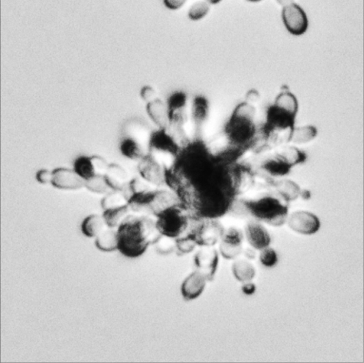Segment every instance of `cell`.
<instances>
[{"label":"cell","mask_w":364,"mask_h":363,"mask_svg":"<svg viewBox=\"0 0 364 363\" xmlns=\"http://www.w3.org/2000/svg\"><path fill=\"white\" fill-rule=\"evenodd\" d=\"M231 164L199 140L190 141L167 168L165 185L189 218L215 219L231 209L239 195Z\"/></svg>","instance_id":"cell-1"},{"label":"cell","mask_w":364,"mask_h":363,"mask_svg":"<svg viewBox=\"0 0 364 363\" xmlns=\"http://www.w3.org/2000/svg\"><path fill=\"white\" fill-rule=\"evenodd\" d=\"M256 110L254 105L244 103L234 111L225 127V135L229 145L228 150L238 157L250 148L256 138Z\"/></svg>","instance_id":"cell-2"},{"label":"cell","mask_w":364,"mask_h":363,"mask_svg":"<svg viewBox=\"0 0 364 363\" xmlns=\"http://www.w3.org/2000/svg\"><path fill=\"white\" fill-rule=\"evenodd\" d=\"M152 221L145 217L129 216L121 224L118 235V249L126 257L136 258L144 253L149 245L146 231Z\"/></svg>","instance_id":"cell-3"},{"label":"cell","mask_w":364,"mask_h":363,"mask_svg":"<svg viewBox=\"0 0 364 363\" xmlns=\"http://www.w3.org/2000/svg\"><path fill=\"white\" fill-rule=\"evenodd\" d=\"M188 105L187 95L182 91L172 93L167 103L169 118L167 129L182 146L190 142L187 129L189 121Z\"/></svg>","instance_id":"cell-4"},{"label":"cell","mask_w":364,"mask_h":363,"mask_svg":"<svg viewBox=\"0 0 364 363\" xmlns=\"http://www.w3.org/2000/svg\"><path fill=\"white\" fill-rule=\"evenodd\" d=\"M179 203L177 196L169 190L153 188L131 196L128 204L133 212H152L158 215L164 209Z\"/></svg>","instance_id":"cell-5"},{"label":"cell","mask_w":364,"mask_h":363,"mask_svg":"<svg viewBox=\"0 0 364 363\" xmlns=\"http://www.w3.org/2000/svg\"><path fill=\"white\" fill-rule=\"evenodd\" d=\"M243 204L254 217L272 225H282L287 218V206L271 196L247 200Z\"/></svg>","instance_id":"cell-6"},{"label":"cell","mask_w":364,"mask_h":363,"mask_svg":"<svg viewBox=\"0 0 364 363\" xmlns=\"http://www.w3.org/2000/svg\"><path fill=\"white\" fill-rule=\"evenodd\" d=\"M157 216L156 228L161 234L169 238L179 236L188 226L189 216L180 203L164 209Z\"/></svg>","instance_id":"cell-7"},{"label":"cell","mask_w":364,"mask_h":363,"mask_svg":"<svg viewBox=\"0 0 364 363\" xmlns=\"http://www.w3.org/2000/svg\"><path fill=\"white\" fill-rule=\"evenodd\" d=\"M182 149L181 144L167 128L152 132L149 140L148 151L162 158L170 165Z\"/></svg>","instance_id":"cell-8"},{"label":"cell","mask_w":364,"mask_h":363,"mask_svg":"<svg viewBox=\"0 0 364 363\" xmlns=\"http://www.w3.org/2000/svg\"><path fill=\"white\" fill-rule=\"evenodd\" d=\"M169 164L161 157L148 151L139 161L138 172L141 177L158 187L165 185V172Z\"/></svg>","instance_id":"cell-9"},{"label":"cell","mask_w":364,"mask_h":363,"mask_svg":"<svg viewBox=\"0 0 364 363\" xmlns=\"http://www.w3.org/2000/svg\"><path fill=\"white\" fill-rule=\"evenodd\" d=\"M282 18L287 30L295 36L304 34L308 29L309 21L304 11L297 4L284 7Z\"/></svg>","instance_id":"cell-10"},{"label":"cell","mask_w":364,"mask_h":363,"mask_svg":"<svg viewBox=\"0 0 364 363\" xmlns=\"http://www.w3.org/2000/svg\"><path fill=\"white\" fill-rule=\"evenodd\" d=\"M109 164L100 156H83L75 160L73 169L82 179L87 181L95 176H104Z\"/></svg>","instance_id":"cell-11"},{"label":"cell","mask_w":364,"mask_h":363,"mask_svg":"<svg viewBox=\"0 0 364 363\" xmlns=\"http://www.w3.org/2000/svg\"><path fill=\"white\" fill-rule=\"evenodd\" d=\"M53 172L51 185L64 190H78L85 187L86 181L74 169L56 168Z\"/></svg>","instance_id":"cell-12"},{"label":"cell","mask_w":364,"mask_h":363,"mask_svg":"<svg viewBox=\"0 0 364 363\" xmlns=\"http://www.w3.org/2000/svg\"><path fill=\"white\" fill-rule=\"evenodd\" d=\"M121 154L132 160L140 161L148 152V145L131 136H125L120 145Z\"/></svg>","instance_id":"cell-13"},{"label":"cell","mask_w":364,"mask_h":363,"mask_svg":"<svg viewBox=\"0 0 364 363\" xmlns=\"http://www.w3.org/2000/svg\"><path fill=\"white\" fill-rule=\"evenodd\" d=\"M289 222L293 230L303 234H313L319 228V220L308 213H295L292 215Z\"/></svg>","instance_id":"cell-14"},{"label":"cell","mask_w":364,"mask_h":363,"mask_svg":"<svg viewBox=\"0 0 364 363\" xmlns=\"http://www.w3.org/2000/svg\"><path fill=\"white\" fill-rule=\"evenodd\" d=\"M104 177L112 190H120V192L130 180L127 170L118 164H109Z\"/></svg>","instance_id":"cell-15"},{"label":"cell","mask_w":364,"mask_h":363,"mask_svg":"<svg viewBox=\"0 0 364 363\" xmlns=\"http://www.w3.org/2000/svg\"><path fill=\"white\" fill-rule=\"evenodd\" d=\"M209 106L208 101L202 97H196L191 103L190 118L193 129L199 130L208 117Z\"/></svg>","instance_id":"cell-16"},{"label":"cell","mask_w":364,"mask_h":363,"mask_svg":"<svg viewBox=\"0 0 364 363\" xmlns=\"http://www.w3.org/2000/svg\"><path fill=\"white\" fill-rule=\"evenodd\" d=\"M148 116L158 128H167L169 124L168 110L167 104L161 99H157L147 103Z\"/></svg>","instance_id":"cell-17"},{"label":"cell","mask_w":364,"mask_h":363,"mask_svg":"<svg viewBox=\"0 0 364 363\" xmlns=\"http://www.w3.org/2000/svg\"><path fill=\"white\" fill-rule=\"evenodd\" d=\"M249 242L257 249H263L269 245L271 238L265 229L256 223L249 224L246 229Z\"/></svg>","instance_id":"cell-18"},{"label":"cell","mask_w":364,"mask_h":363,"mask_svg":"<svg viewBox=\"0 0 364 363\" xmlns=\"http://www.w3.org/2000/svg\"><path fill=\"white\" fill-rule=\"evenodd\" d=\"M85 188L90 192L98 194H105L112 190L107 184L105 177L103 175L95 176L85 183Z\"/></svg>","instance_id":"cell-19"},{"label":"cell","mask_w":364,"mask_h":363,"mask_svg":"<svg viewBox=\"0 0 364 363\" xmlns=\"http://www.w3.org/2000/svg\"><path fill=\"white\" fill-rule=\"evenodd\" d=\"M261 262L266 266H274L278 261L277 255L272 249H265L260 255Z\"/></svg>","instance_id":"cell-20"},{"label":"cell","mask_w":364,"mask_h":363,"mask_svg":"<svg viewBox=\"0 0 364 363\" xmlns=\"http://www.w3.org/2000/svg\"><path fill=\"white\" fill-rule=\"evenodd\" d=\"M141 97L147 103L158 98L157 91L149 86H146L141 89Z\"/></svg>","instance_id":"cell-21"},{"label":"cell","mask_w":364,"mask_h":363,"mask_svg":"<svg viewBox=\"0 0 364 363\" xmlns=\"http://www.w3.org/2000/svg\"><path fill=\"white\" fill-rule=\"evenodd\" d=\"M53 172L47 169H42L37 172L36 179L42 184H51Z\"/></svg>","instance_id":"cell-22"},{"label":"cell","mask_w":364,"mask_h":363,"mask_svg":"<svg viewBox=\"0 0 364 363\" xmlns=\"http://www.w3.org/2000/svg\"><path fill=\"white\" fill-rule=\"evenodd\" d=\"M247 103L253 105L254 103L260 101V95L256 90H251L246 95Z\"/></svg>","instance_id":"cell-23"},{"label":"cell","mask_w":364,"mask_h":363,"mask_svg":"<svg viewBox=\"0 0 364 363\" xmlns=\"http://www.w3.org/2000/svg\"><path fill=\"white\" fill-rule=\"evenodd\" d=\"M255 291V286L252 284H248L244 286L243 292L245 294L251 295Z\"/></svg>","instance_id":"cell-24"},{"label":"cell","mask_w":364,"mask_h":363,"mask_svg":"<svg viewBox=\"0 0 364 363\" xmlns=\"http://www.w3.org/2000/svg\"><path fill=\"white\" fill-rule=\"evenodd\" d=\"M292 0H278V2L282 5H284L286 3H289L291 2Z\"/></svg>","instance_id":"cell-25"},{"label":"cell","mask_w":364,"mask_h":363,"mask_svg":"<svg viewBox=\"0 0 364 363\" xmlns=\"http://www.w3.org/2000/svg\"><path fill=\"white\" fill-rule=\"evenodd\" d=\"M249 2H258L260 1V0H247Z\"/></svg>","instance_id":"cell-26"}]
</instances>
